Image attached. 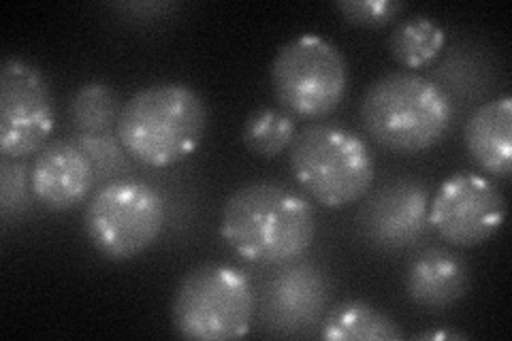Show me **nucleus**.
Wrapping results in <instances>:
<instances>
[{
	"instance_id": "39448f33",
	"label": "nucleus",
	"mask_w": 512,
	"mask_h": 341,
	"mask_svg": "<svg viewBox=\"0 0 512 341\" xmlns=\"http://www.w3.org/2000/svg\"><path fill=\"white\" fill-rule=\"evenodd\" d=\"M254 314L256 297L248 275L218 263L190 269L175 288L171 303L175 331L195 341L244 337Z\"/></svg>"
},
{
	"instance_id": "f8f14e48",
	"label": "nucleus",
	"mask_w": 512,
	"mask_h": 341,
	"mask_svg": "<svg viewBox=\"0 0 512 341\" xmlns=\"http://www.w3.org/2000/svg\"><path fill=\"white\" fill-rule=\"evenodd\" d=\"M94 184V167L77 141L47 143L30 167L32 194L52 211H69L82 205Z\"/></svg>"
},
{
	"instance_id": "7ed1b4c3",
	"label": "nucleus",
	"mask_w": 512,
	"mask_h": 341,
	"mask_svg": "<svg viewBox=\"0 0 512 341\" xmlns=\"http://www.w3.org/2000/svg\"><path fill=\"white\" fill-rule=\"evenodd\" d=\"M365 131L393 152H423L453 122L451 99L434 81L410 71L389 73L367 88L361 101Z\"/></svg>"
},
{
	"instance_id": "f257e3e1",
	"label": "nucleus",
	"mask_w": 512,
	"mask_h": 341,
	"mask_svg": "<svg viewBox=\"0 0 512 341\" xmlns=\"http://www.w3.org/2000/svg\"><path fill=\"white\" fill-rule=\"evenodd\" d=\"M220 233L248 263L299 261L316 237L312 205L278 182H252L224 203Z\"/></svg>"
},
{
	"instance_id": "f03ea898",
	"label": "nucleus",
	"mask_w": 512,
	"mask_h": 341,
	"mask_svg": "<svg viewBox=\"0 0 512 341\" xmlns=\"http://www.w3.org/2000/svg\"><path fill=\"white\" fill-rule=\"evenodd\" d=\"M210 109L186 84L163 81L139 90L122 105L116 135L124 150L148 167H171L195 152Z\"/></svg>"
},
{
	"instance_id": "4468645a",
	"label": "nucleus",
	"mask_w": 512,
	"mask_h": 341,
	"mask_svg": "<svg viewBox=\"0 0 512 341\" xmlns=\"http://www.w3.org/2000/svg\"><path fill=\"white\" fill-rule=\"evenodd\" d=\"M466 150L476 165L495 175L512 173V99L508 94L478 107L463 131Z\"/></svg>"
},
{
	"instance_id": "9d476101",
	"label": "nucleus",
	"mask_w": 512,
	"mask_h": 341,
	"mask_svg": "<svg viewBox=\"0 0 512 341\" xmlns=\"http://www.w3.org/2000/svg\"><path fill=\"white\" fill-rule=\"evenodd\" d=\"M327 303V275L312 263L293 261L263 284L259 318L269 335L295 337L323 324Z\"/></svg>"
},
{
	"instance_id": "1a4fd4ad",
	"label": "nucleus",
	"mask_w": 512,
	"mask_h": 341,
	"mask_svg": "<svg viewBox=\"0 0 512 341\" xmlns=\"http://www.w3.org/2000/svg\"><path fill=\"white\" fill-rule=\"evenodd\" d=\"M506 220L504 194L487 177L461 173L446 180L429 203V224L453 246L489 241Z\"/></svg>"
},
{
	"instance_id": "f3484780",
	"label": "nucleus",
	"mask_w": 512,
	"mask_h": 341,
	"mask_svg": "<svg viewBox=\"0 0 512 341\" xmlns=\"http://www.w3.org/2000/svg\"><path fill=\"white\" fill-rule=\"evenodd\" d=\"M297 137L295 120L288 111L276 107H259L252 111L242 131L246 148L261 158H278Z\"/></svg>"
},
{
	"instance_id": "0eeeda50",
	"label": "nucleus",
	"mask_w": 512,
	"mask_h": 341,
	"mask_svg": "<svg viewBox=\"0 0 512 341\" xmlns=\"http://www.w3.org/2000/svg\"><path fill=\"white\" fill-rule=\"evenodd\" d=\"M269 79L284 111L299 118H325L344 101L348 67L333 43L318 35H301L280 47Z\"/></svg>"
},
{
	"instance_id": "2eb2a0df",
	"label": "nucleus",
	"mask_w": 512,
	"mask_h": 341,
	"mask_svg": "<svg viewBox=\"0 0 512 341\" xmlns=\"http://www.w3.org/2000/svg\"><path fill=\"white\" fill-rule=\"evenodd\" d=\"M320 337L329 341H402L406 335L393 318L374 305L346 301L323 318Z\"/></svg>"
},
{
	"instance_id": "412c9836",
	"label": "nucleus",
	"mask_w": 512,
	"mask_h": 341,
	"mask_svg": "<svg viewBox=\"0 0 512 341\" xmlns=\"http://www.w3.org/2000/svg\"><path fill=\"white\" fill-rule=\"evenodd\" d=\"M335 9L350 24L378 28L397 20V15L406 11V5L399 0H342V3H335Z\"/></svg>"
},
{
	"instance_id": "ddd939ff",
	"label": "nucleus",
	"mask_w": 512,
	"mask_h": 341,
	"mask_svg": "<svg viewBox=\"0 0 512 341\" xmlns=\"http://www.w3.org/2000/svg\"><path fill=\"white\" fill-rule=\"evenodd\" d=\"M470 290V271L455 252L429 248L408 265L406 292L414 305L442 312L461 301Z\"/></svg>"
},
{
	"instance_id": "6ab92c4d",
	"label": "nucleus",
	"mask_w": 512,
	"mask_h": 341,
	"mask_svg": "<svg viewBox=\"0 0 512 341\" xmlns=\"http://www.w3.org/2000/svg\"><path fill=\"white\" fill-rule=\"evenodd\" d=\"M77 145L84 150V154L90 158L96 182H109L111 177L124 175L131 169V160L120 143L116 133L107 135H77Z\"/></svg>"
},
{
	"instance_id": "aec40b11",
	"label": "nucleus",
	"mask_w": 512,
	"mask_h": 341,
	"mask_svg": "<svg viewBox=\"0 0 512 341\" xmlns=\"http://www.w3.org/2000/svg\"><path fill=\"white\" fill-rule=\"evenodd\" d=\"M30 167L22 158L0 160V214L5 220L18 216L28 203Z\"/></svg>"
},
{
	"instance_id": "dca6fc26",
	"label": "nucleus",
	"mask_w": 512,
	"mask_h": 341,
	"mask_svg": "<svg viewBox=\"0 0 512 341\" xmlns=\"http://www.w3.org/2000/svg\"><path fill=\"white\" fill-rule=\"evenodd\" d=\"M69 113L77 135H107L116 133L122 107L105 81H88L73 94Z\"/></svg>"
},
{
	"instance_id": "20e7f679",
	"label": "nucleus",
	"mask_w": 512,
	"mask_h": 341,
	"mask_svg": "<svg viewBox=\"0 0 512 341\" xmlns=\"http://www.w3.org/2000/svg\"><path fill=\"white\" fill-rule=\"evenodd\" d=\"M291 169L303 190L329 209L357 203L374 184V160L365 141L327 122L310 124L295 137Z\"/></svg>"
},
{
	"instance_id": "423d86ee",
	"label": "nucleus",
	"mask_w": 512,
	"mask_h": 341,
	"mask_svg": "<svg viewBox=\"0 0 512 341\" xmlns=\"http://www.w3.org/2000/svg\"><path fill=\"white\" fill-rule=\"evenodd\" d=\"M167 209L160 192L135 180L107 182L90 199L84 231L107 261H131L152 248L165 229Z\"/></svg>"
},
{
	"instance_id": "9b49d317",
	"label": "nucleus",
	"mask_w": 512,
	"mask_h": 341,
	"mask_svg": "<svg viewBox=\"0 0 512 341\" xmlns=\"http://www.w3.org/2000/svg\"><path fill=\"white\" fill-rule=\"evenodd\" d=\"M357 222L363 239L376 250L410 248L429 226V194L416 180L389 182L365 201Z\"/></svg>"
},
{
	"instance_id": "a211bd4d",
	"label": "nucleus",
	"mask_w": 512,
	"mask_h": 341,
	"mask_svg": "<svg viewBox=\"0 0 512 341\" xmlns=\"http://www.w3.org/2000/svg\"><path fill=\"white\" fill-rule=\"evenodd\" d=\"M444 41V30L434 20L419 15L393 30L389 47L393 58L406 69H421L440 54Z\"/></svg>"
},
{
	"instance_id": "6e6552de",
	"label": "nucleus",
	"mask_w": 512,
	"mask_h": 341,
	"mask_svg": "<svg viewBox=\"0 0 512 341\" xmlns=\"http://www.w3.org/2000/svg\"><path fill=\"white\" fill-rule=\"evenodd\" d=\"M54 131L52 94L41 71L22 58L0 69V152L5 158L39 154Z\"/></svg>"
},
{
	"instance_id": "4be33fe9",
	"label": "nucleus",
	"mask_w": 512,
	"mask_h": 341,
	"mask_svg": "<svg viewBox=\"0 0 512 341\" xmlns=\"http://www.w3.org/2000/svg\"><path fill=\"white\" fill-rule=\"evenodd\" d=\"M468 335L466 333H451V331H436V333H419L414 335V339H425V341H431V339H466Z\"/></svg>"
}]
</instances>
